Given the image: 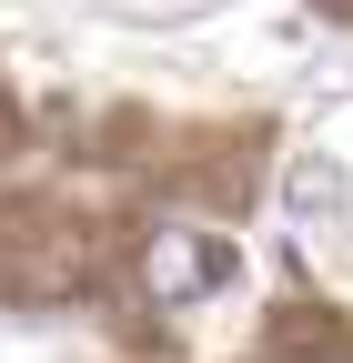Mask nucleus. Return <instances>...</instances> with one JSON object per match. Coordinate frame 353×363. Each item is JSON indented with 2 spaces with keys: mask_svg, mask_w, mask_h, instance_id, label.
I'll use <instances>...</instances> for the list:
<instances>
[{
  "mask_svg": "<svg viewBox=\"0 0 353 363\" xmlns=\"http://www.w3.org/2000/svg\"><path fill=\"white\" fill-rule=\"evenodd\" d=\"M223 272H232L223 242H162V252H152V293H162V303H182V293H212Z\"/></svg>",
  "mask_w": 353,
  "mask_h": 363,
  "instance_id": "f257e3e1",
  "label": "nucleus"
}]
</instances>
